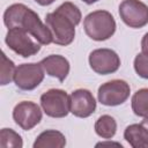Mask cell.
Masks as SVG:
<instances>
[{
	"label": "cell",
	"mask_w": 148,
	"mask_h": 148,
	"mask_svg": "<svg viewBox=\"0 0 148 148\" xmlns=\"http://www.w3.org/2000/svg\"><path fill=\"white\" fill-rule=\"evenodd\" d=\"M82 14L76 5L66 1L54 12L47 13L45 24L52 34L53 43L61 46L69 45L75 38V27L81 22Z\"/></svg>",
	"instance_id": "obj_1"
},
{
	"label": "cell",
	"mask_w": 148,
	"mask_h": 148,
	"mask_svg": "<svg viewBox=\"0 0 148 148\" xmlns=\"http://www.w3.org/2000/svg\"><path fill=\"white\" fill-rule=\"evenodd\" d=\"M3 23L10 28H21L30 34L35 40L42 45L53 43L52 34L46 24H44L38 14L23 3H13L3 13Z\"/></svg>",
	"instance_id": "obj_2"
},
{
	"label": "cell",
	"mask_w": 148,
	"mask_h": 148,
	"mask_svg": "<svg viewBox=\"0 0 148 148\" xmlns=\"http://www.w3.org/2000/svg\"><path fill=\"white\" fill-rule=\"evenodd\" d=\"M83 28L89 38L102 42L109 39L116 32V21L108 10H95L89 13L83 20Z\"/></svg>",
	"instance_id": "obj_3"
},
{
	"label": "cell",
	"mask_w": 148,
	"mask_h": 148,
	"mask_svg": "<svg viewBox=\"0 0 148 148\" xmlns=\"http://www.w3.org/2000/svg\"><path fill=\"white\" fill-rule=\"evenodd\" d=\"M31 37L32 36L28 34L25 30L15 27L8 29L5 37V42L7 46L16 54L23 58H29L31 56L37 54L42 45L37 40H34Z\"/></svg>",
	"instance_id": "obj_4"
},
{
	"label": "cell",
	"mask_w": 148,
	"mask_h": 148,
	"mask_svg": "<svg viewBox=\"0 0 148 148\" xmlns=\"http://www.w3.org/2000/svg\"><path fill=\"white\" fill-rule=\"evenodd\" d=\"M40 105L46 116L64 118L71 112V99L62 89H49L40 96Z\"/></svg>",
	"instance_id": "obj_5"
},
{
	"label": "cell",
	"mask_w": 148,
	"mask_h": 148,
	"mask_svg": "<svg viewBox=\"0 0 148 148\" xmlns=\"http://www.w3.org/2000/svg\"><path fill=\"white\" fill-rule=\"evenodd\" d=\"M130 92L131 87L126 81L114 79L99 86L97 98L98 102L105 106H117L127 101Z\"/></svg>",
	"instance_id": "obj_6"
},
{
	"label": "cell",
	"mask_w": 148,
	"mask_h": 148,
	"mask_svg": "<svg viewBox=\"0 0 148 148\" xmlns=\"http://www.w3.org/2000/svg\"><path fill=\"white\" fill-rule=\"evenodd\" d=\"M121 21L133 29L148 24V6L140 0H123L119 5Z\"/></svg>",
	"instance_id": "obj_7"
},
{
	"label": "cell",
	"mask_w": 148,
	"mask_h": 148,
	"mask_svg": "<svg viewBox=\"0 0 148 148\" xmlns=\"http://www.w3.org/2000/svg\"><path fill=\"white\" fill-rule=\"evenodd\" d=\"M44 73L45 71L43 69L39 62L21 64L16 67L14 74V83L21 90L24 91L34 90L44 80V75H45Z\"/></svg>",
	"instance_id": "obj_8"
},
{
	"label": "cell",
	"mask_w": 148,
	"mask_h": 148,
	"mask_svg": "<svg viewBox=\"0 0 148 148\" xmlns=\"http://www.w3.org/2000/svg\"><path fill=\"white\" fill-rule=\"evenodd\" d=\"M88 61L90 68L101 75L116 73L120 67V58L111 49H96L91 51Z\"/></svg>",
	"instance_id": "obj_9"
},
{
	"label": "cell",
	"mask_w": 148,
	"mask_h": 148,
	"mask_svg": "<svg viewBox=\"0 0 148 148\" xmlns=\"http://www.w3.org/2000/svg\"><path fill=\"white\" fill-rule=\"evenodd\" d=\"M42 110L38 104L31 101H22L14 106L13 119L24 131H30L42 120Z\"/></svg>",
	"instance_id": "obj_10"
},
{
	"label": "cell",
	"mask_w": 148,
	"mask_h": 148,
	"mask_svg": "<svg viewBox=\"0 0 148 148\" xmlns=\"http://www.w3.org/2000/svg\"><path fill=\"white\" fill-rule=\"evenodd\" d=\"M71 112L77 118H88L96 110V101L88 89H76L69 95Z\"/></svg>",
	"instance_id": "obj_11"
},
{
	"label": "cell",
	"mask_w": 148,
	"mask_h": 148,
	"mask_svg": "<svg viewBox=\"0 0 148 148\" xmlns=\"http://www.w3.org/2000/svg\"><path fill=\"white\" fill-rule=\"evenodd\" d=\"M45 73L52 77H57L60 82H64L69 73V61L60 54H50L39 62Z\"/></svg>",
	"instance_id": "obj_12"
},
{
	"label": "cell",
	"mask_w": 148,
	"mask_h": 148,
	"mask_svg": "<svg viewBox=\"0 0 148 148\" xmlns=\"http://www.w3.org/2000/svg\"><path fill=\"white\" fill-rule=\"evenodd\" d=\"M124 139L133 148H148V130L141 123L128 125L124 131Z\"/></svg>",
	"instance_id": "obj_13"
},
{
	"label": "cell",
	"mask_w": 148,
	"mask_h": 148,
	"mask_svg": "<svg viewBox=\"0 0 148 148\" xmlns=\"http://www.w3.org/2000/svg\"><path fill=\"white\" fill-rule=\"evenodd\" d=\"M66 146L65 135L56 130H46L42 132L35 140L34 148H62Z\"/></svg>",
	"instance_id": "obj_14"
},
{
	"label": "cell",
	"mask_w": 148,
	"mask_h": 148,
	"mask_svg": "<svg viewBox=\"0 0 148 148\" xmlns=\"http://www.w3.org/2000/svg\"><path fill=\"white\" fill-rule=\"evenodd\" d=\"M95 132L103 139H111L117 132V121L109 114L101 116L95 123Z\"/></svg>",
	"instance_id": "obj_15"
},
{
	"label": "cell",
	"mask_w": 148,
	"mask_h": 148,
	"mask_svg": "<svg viewBox=\"0 0 148 148\" xmlns=\"http://www.w3.org/2000/svg\"><path fill=\"white\" fill-rule=\"evenodd\" d=\"M131 106L135 116L142 118L148 117V88H141L134 92Z\"/></svg>",
	"instance_id": "obj_16"
},
{
	"label": "cell",
	"mask_w": 148,
	"mask_h": 148,
	"mask_svg": "<svg viewBox=\"0 0 148 148\" xmlns=\"http://www.w3.org/2000/svg\"><path fill=\"white\" fill-rule=\"evenodd\" d=\"M1 148H22L23 141L21 135L12 128H2L0 131Z\"/></svg>",
	"instance_id": "obj_17"
},
{
	"label": "cell",
	"mask_w": 148,
	"mask_h": 148,
	"mask_svg": "<svg viewBox=\"0 0 148 148\" xmlns=\"http://www.w3.org/2000/svg\"><path fill=\"white\" fill-rule=\"evenodd\" d=\"M16 71L15 64L6 56L5 52L1 53V71H0V84L6 86L14 81V74Z\"/></svg>",
	"instance_id": "obj_18"
},
{
	"label": "cell",
	"mask_w": 148,
	"mask_h": 148,
	"mask_svg": "<svg viewBox=\"0 0 148 148\" xmlns=\"http://www.w3.org/2000/svg\"><path fill=\"white\" fill-rule=\"evenodd\" d=\"M134 71L140 77L148 80V53L140 52L135 56Z\"/></svg>",
	"instance_id": "obj_19"
},
{
	"label": "cell",
	"mask_w": 148,
	"mask_h": 148,
	"mask_svg": "<svg viewBox=\"0 0 148 148\" xmlns=\"http://www.w3.org/2000/svg\"><path fill=\"white\" fill-rule=\"evenodd\" d=\"M141 50L142 52L148 53V32H146L141 39Z\"/></svg>",
	"instance_id": "obj_20"
},
{
	"label": "cell",
	"mask_w": 148,
	"mask_h": 148,
	"mask_svg": "<svg viewBox=\"0 0 148 148\" xmlns=\"http://www.w3.org/2000/svg\"><path fill=\"white\" fill-rule=\"evenodd\" d=\"M38 5H40V6H50L51 3H53L56 0H35Z\"/></svg>",
	"instance_id": "obj_21"
},
{
	"label": "cell",
	"mask_w": 148,
	"mask_h": 148,
	"mask_svg": "<svg viewBox=\"0 0 148 148\" xmlns=\"http://www.w3.org/2000/svg\"><path fill=\"white\" fill-rule=\"evenodd\" d=\"M81 1H83V2L87 3V5H92V3H95V2H97V1H99V0H81Z\"/></svg>",
	"instance_id": "obj_22"
},
{
	"label": "cell",
	"mask_w": 148,
	"mask_h": 148,
	"mask_svg": "<svg viewBox=\"0 0 148 148\" xmlns=\"http://www.w3.org/2000/svg\"><path fill=\"white\" fill-rule=\"evenodd\" d=\"M141 124H142V125H143V126H145V127L148 130V117H146V118H145V119L141 121Z\"/></svg>",
	"instance_id": "obj_23"
}]
</instances>
